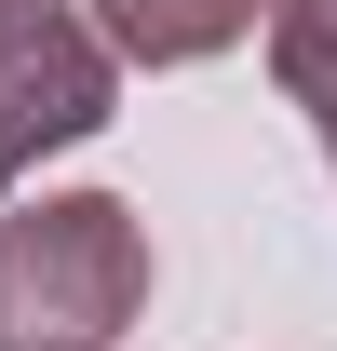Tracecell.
<instances>
[{
    "label": "cell",
    "mask_w": 337,
    "mask_h": 351,
    "mask_svg": "<svg viewBox=\"0 0 337 351\" xmlns=\"http://www.w3.org/2000/svg\"><path fill=\"white\" fill-rule=\"evenodd\" d=\"M95 14H108L95 41L135 54V68H203V54H229V41L270 27V0H95Z\"/></svg>",
    "instance_id": "3957f363"
},
{
    "label": "cell",
    "mask_w": 337,
    "mask_h": 351,
    "mask_svg": "<svg viewBox=\"0 0 337 351\" xmlns=\"http://www.w3.org/2000/svg\"><path fill=\"white\" fill-rule=\"evenodd\" d=\"M270 82L310 108V135L337 162V0H270Z\"/></svg>",
    "instance_id": "277c9868"
},
{
    "label": "cell",
    "mask_w": 337,
    "mask_h": 351,
    "mask_svg": "<svg viewBox=\"0 0 337 351\" xmlns=\"http://www.w3.org/2000/svg\"><path fill=\"white\" fill-rule=\"evenodd\" d=\"M108 108H122V54L68 0H0V176H27L41 149H82Z\"/></svg>",
    "instance_id": "7a4b0ae2"
},
{
    "label": "cell",
    "mask_w": 337,
    "mask_h": 351,
    "mask_svg": "<svg viewBox=\"0 0 337 351\" xmlns=\"http://www.w3.org/2000/svg\"><path fill=\"white\" fill-rule=\"evenodd\" d=\"M149 311V217L122 189H41L0 217V351H108Z\"/></svg>",
    "instance_id": "6da1fadb"
}]
</instances>
